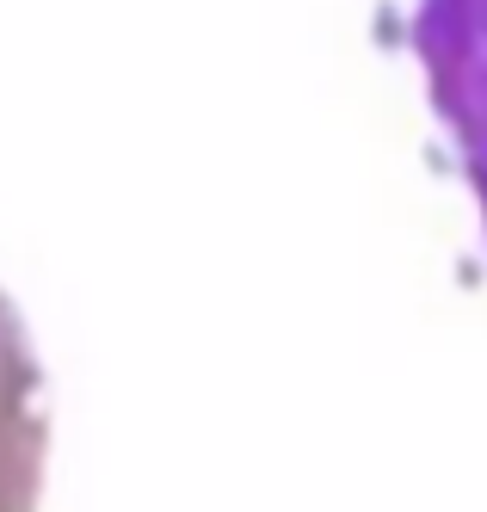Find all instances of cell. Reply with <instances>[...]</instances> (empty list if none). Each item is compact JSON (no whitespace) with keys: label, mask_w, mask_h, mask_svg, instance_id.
<instances>
[{"label":"cell","mask_w":487,"mask_h":512,"mask_svg":"<svg viewBox=\"0 0 487 512\" xmlns=\"http://www.w3.org/2000/svg\"><path fill=\"white\" fill-rule=\"evenodd\" d=\"M407 44L487 235V0H414Z\"/></svg>","instance_id":"obj_1"},{"label":"cell","mask_w":487,"mask_h":512,"mask_svg":"<svg viewBox=\"0 0 487 512\" xmlns=\"http://www.w3.org/2000/svg\"><path fill=\"white\" fill-rule=\"evenodd\" d=\"M50 463L44 414V364H37L25 321L0 290V512H37Z\"/></svg>","instance_id":"obj_2"}]
</instances>
